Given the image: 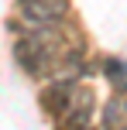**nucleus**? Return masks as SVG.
<instances>
[{"label":"nucleus","instance_id":"nucleus-1","mask_svg":"<svg viewBox=\"0 0 127 130\" xmlns=\"http://www.w3.org/2000/svg\"><path fill=\"white\" fill-rule=\"evenodd\" d=\"M14 58L27 75L45 79V75H55L62 65H76V52L65 55V45L55 31H31L14 45Z\"/></svg>","mask_w":127,"mask_h":130},{"label":"nucleus","instance_id":"nucleus-2","mask_svg":"<svg viewBox=\"0 0 127 130\" xmlns=\"http://www.w3.org/2000/svg\"><path fill=\"white\" fill-rule=\"evenodd\" d=\"M45 113L62 127H86L93 117V89L76 79H55L41 96Z\"/></svg>","mask_w":127,"mask_h":130},{"label":"nucleus","instance_id":"nucleus-3","mask_svg":"<svg viewBox=\"0 0 127 130\" xmlns=\"http://www.w3.org/2000/svg\"><path fill=\"white\" fill-rule=\"evenodd\" d=\"M21 10L34 24H55L69 14V0H21Z\"/></svg>","mask_w":127,"mask_h":130},{"label":"nucleus","instance_id":"nucleus-4","mask_svg":"<svg viewBox=\"0 0 127 130\" xmlns=\"http://www.w3.org/2000/svg\"><path fill=\"white\" fill-rule=\"evenodd\" d=\"M107 79L114 89L127 92V58H110L107 62Z\"/></svg>","mask_w":127,"mask_h":130}]
</instances>
